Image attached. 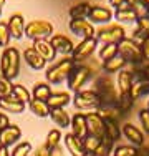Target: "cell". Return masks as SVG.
Returning <instances> with one entry per match:
<instances>
[{"label":"cell","instance_id":"7c38bea8","mask_svg":"<svg viewBox=\"0 0 149 156\" xmlns=\"http://www.w3.org/2000/svg\"><path fill=\"white\" fill-rule=\"evenodd\" d=\"M144 95H149V81L141 76V66H139L137 72L134 73V81L131 85V90H129V98L133 101H136L137 98H141Z\"/></svg>","mask_w":149,"mask_h":156},{"label":"cell","instance_id":"60d3db41","mask_svg":"<svg viewBox=\"0 0 149 156\" xmlns=\"http://www.w3.org/2000/svg\"><path fill=\"white\" fill-rule=\"evenodd\" d=\"M12 88H13L12 81L7 80V78H3L2 75H0V98H2V96L12 95Z\"/></svg>","mask_w":149,"mask_h":156},{"label":"cell","instance_id":"f1b7e54d","mask_svg":"<svg viewBox=\"0 0 149 156\" xmlns=\"http://www.w3.org/2000/svg\"><path fill=\"white\" fill-rule=\"evenodd\" d=\"M91 3H88V2H80V3H76V5H73V7H70V17L74 18V20H81V18H88L89 15V12H91Z\"/></svg>","mask_w":149,"mask_h":156},{"label":"cell","instance_id":"83f0119b","mask_svg":"<svg viewBox=\"0 0 149 156\" xmlns=\"http://www.w3.org/2000/svg\"><path fill=\"white\" fill-rule=\"evenodd\" d=\"M51 87H50V83H35V87H33V90H32V96L33 98L32 100H38V101H43V103H47L48 101V98L51 96Z\"/></svg>","mask_w":149,"mask_h":156},{"label":"cell","instance_id":"836d02e7","mask_svg":"<svg viewBox=\"0 0 149 156\" xmlns=\"http://www.w3.org/2000/svg\"><path fill=\"white\" fill-rule=\"evenodd\" d=\"M128 3H129V7L134 10V13L137 15V18L147 17V13H149V5H147L146 0H128Z\"/></svg>","mask_w":149,"mask_h":156},{"label":"cell","instance_id":"5bb4252c","mask_svg":"<svg viewBox=\"0 0 149 156\" xmlns=\"http://www.w3.org/2000/svg\"><path fill=\"white\" fill-rule=\"evenodd\" d=\"M114 13L111 9L108 7H103V5H93L91 7V12L88 15V20L91 22L93 25L95 23H101V25H108L111 20H113Z\"/></svg>","mask_w":149,"mask_h":156},{"label":"cell","instance_id":"cb8c5ba5","mask_svg":"<svg viewBox=\"0 0 149 156\" xmlns=\"http://www.w3.org/2000/svg\"><path fill=\"white\" fill-rule=\"evenodd\" d=\"M22 55H23V60L27 62V65L30 66V68H33V70H43L45 65H47V62L36 53L33 47H27Z\"/></svg>","mask_w":149,"mask_h":156},{"label":"cell","instance_id":"484cf974","mask_svg":"<svg viewBox=\"0 0 149 156\" xmlns=\"http://www.w3.org/2000/svg\"><path fill=\"white\" fill-rule=\"evenodd\" d=\"M126 66H128V63H126L124 58H121L119 55H116L114 58H111V60H106L101 63V70L104 72V75H111V73H119L121 70H124Z\"/></svg>","mask_w":149,"mask_h":156},{"label":"cell","instance_id":"6f0895ef","mask_svg":"<svg viewBox=\"0 0 149 156\" xmlns=\"http://www.w3.org/2000/svg\"><path fill=\"white\" fill-rule=\"evenodd\" d=\"M146 2H147V5H149V0H146Z\"/></svg>","mask_w":149,"mask_h":156},{"label":"cell","instance_id":"d6986e66","mask_svg":"<svg viewBox=\"0 0 149 156\" xmlns=\"http://www.w3.org/2000/svg\"><path fill=\"white\" fill-rule=\"evenodd\" d=\"M7 25H9V30H10L12 38L20 40L22 37L25 35V27H27V23H25V18H23L22 13H13V15L9 18Z\"/></svg>","mask_w":149,"mask_h":156},{"label":"cell","instance_id":"c3c4849f","mask_svg":"<svg viewBox=\"0 0 149 156\" xmlns=\"http://www.w3.org/2000/svg\"><path fill=\"white\" fill-rule=\"evenodd\" d=\"M141 76L149 81V63H143L141 65Z\"/></svg>","mask_w":149,"mask_h":156},{"label":"cell","instance_id":"4fadbf2b","mask_svg":"<svg viewBox=\"0 0 149 156\" xmlns=\"http://www.w3.org/2000/svg\"><path fill=\"white\" fill-rule=\"evenodd\" d=\"M121 135L126 136V140H129L133 143V146L139 148L146 143V136H144V131L141 128H137L136 125L133 123H124L121 126Z\"/></svg>","mask_w":149,"mask_h":156},{"label":"cell","instance_id":"44dd1931","mask_svg":"<svg viewBox=\"0 0 149 156\" xmlns=\"http://www.w3.org/2000/svg\"><path fill=\"white\" fill-rule=\"evenodd\" d=\"M32 47L35 48V51L43 58L45 62L55 60V57H57V50L53 48L50 40H35Z\"/></svg>","mask_w":149,"mask_h":156},{"label":"cell","instance_id":"ffe728a7","mask_svg":"<svg viewBox=\"0 0 149 156\" xmlns=\"http://www.w3.org/2000/svg\"><path fill=\"white\" fill-rule=\"evenodd\" d=\"M96 113H98L104 121H114V123H119L121 118L124 116V113L119 110L118 105H101L96 110Z\"/></svg>","mask_w":149,"mask_h":156},{"label":"cell","instance_id":"680465c9","mask_svg":"<svg viewBox=\"0 0 149 156\" xmlns=\"http://www.w3.org/2000/svg\"><path fill=\"white\" fill-rule=\"evenodd\" d=\"M147 18H149V13H147Z\"/></svg>","mask_w":149,"mask_h":156},{"label":"cell","instance_id":"ee69618b","mask_svg":"<svg viewBox=\"0 0 149 156\" xmlns=\"http://www.w3.org/2000/svg\"><path fill=\"white\" fill-rule=\"evenodd\" d=\"M141 55H143L144 63H149V37L141 43Z\"/></svg>","mask_w":149,"mask_h":156},{"label":"cell","instance_id":"4316f807","mask_svg":"<svg viewBox=\"0 0 149 156\" xmlns=\"http://www.w3.org/2000/svg\"><path fill=\"white\" fill-rule=\"evenodd\" d=\"M114 18L121 23H134L137 20V15L134 13V10L129 7V3L126 2L124 5H121L119 9L114 10Z\"/></svg>","mask_w":149,"mask_h":156},{"label":"cell","instance_id":"5b68a950","mask_svg":"<svg viewBox=\"0 0 149 156\" xmlns=\"http://www.w3.org/2000/svg\"><path fill=\"white\" fill-rule=\"evenodd\" d=\"M118 55L124 58L128 65H143V55H141V45L136 43L131 37H126L124 40L118 43Z\"/></svg>","mask_w":149,"mask_h":156},{"label":"cell","instance_id":"52a82bcc","mask_svg":"<svg viewBox=\"0 0 149 156\" xmlns=\"http://www.w3.org/2000/svg\"><path fill=\"white\" fill-rule=\"evenodd\" d=\"M25 37L30 40H50L53 37V25L47 20H33L25 27Z\"/></svg>","mask_w":149,"mask_h":156},{"label":"cell","instance_id":"816d5d0a","mask_svg":"<svg viewBox=\"0 0 149 156\" xmlns=\"http://www.w3.org/2000/svg\"><path fill=\"white\" fill-rule=\"evenodd\" d=\"M50 156H63V153H61V150H60V148H57V150L51 151V154H50Z\"/></svg>","mask_w":149,"mask_h":156},{"label":"cell","instance_id":"4dcf8cb0","mask_svg":"<svg viewBox=\"0 0 149 156\" xmlns=\"http://www.w3.org/2000/svg\"><path fill=\"white\" fill-rule=\"evenodd\" d=\"M28 108L35 116H40V118H47L50 116V108H48L47 103L43 101H38V100H30L28 103Z\"/></svg>","mask_w":149,"mask_h":156},{"label":"cell","instance_id":"277c9868","mask_svg":"<svg viewBox=\"0 0 149 156\" xmlns=\"http://www.w3.org/2000/svg\"><path fill=\"white\" fill-rule=\"evenodd\" d=\"M93 75H95V66L85 65V63H76L74 68H73V72L70 73L68 80H66V81H68L70 90L74 91V93L81 91V88H83L85 85L91 80Z\"/></svg>","mask_w":149,"mask_h":156},{"label":"cell","instance_id":"3957f363","mask_svg":"<svg viewBox=\"0 0 149 156\" xmlns=\"http://www.w3.org/2000/svg\"><path fill=\"white\" fill-rule=\"evenodd\" d=\"M74 65H76V63L71 60V57H65V58H61V60H58L55 65H51L50 68L45 72L47 83L58 85V83H61L63 80H68V76H70V73L73 72Z\"/></svg>","mask_w":149,"mask_h":156},{"label":"cell","instance_id":"e575fe53","mask_svg":"<svg viewBox=\"0 0 149 156\" xmlns=\"http://www.w3.org/2000/svg\"><path fill=\"white\" fill-rule=\"evenodd\" d=\"M118 55V45H114V43H106V45H103L99 48V60L106 62V60H111V58H114Z\"/></svg>","mask_w":149,"mask_h":156},{"label":"cell","instance_id":"603a6c76","mask_svg":"<svg viewBox=\"0 0 149 156\" xmlns=\"http://www.w3.org/2000/svg\"><path fill=\"white\" fill-rule=\"evenodd\" d=\"M65 146H66V150H68V153L71 156H85L86 154L83 140L76 138L73 133H68V135L65 136Z\"/></svg>","mask_w":149,"mask_h":156},{"label":"cell","instance_id":"1f68e13d","mask_svg":"<svg viewBox=\"0 0 149 156\" xmlns=\"http://www.w3.org/2000/svg\"><path fill=\"white\" fill-rule=\"evenodd\" d=\"M60 143H61V133H60V129H50L47 135V140H45V146L50 151H53L57 148H60Z\"/></svg>","mask_w":149,"mask_h":156},{"label":"cell","instance_id":"f907efd6","mask_svg":"<svg viewBox=\"0 0 149 156\" xmlns=\"http://www.w3.org/2000/svg\"><path fill=\"white\" fill-rule=\"evenodd\" d=\"M0 156H12V151H9L7 146H2V144H0Z\"/></svg>","mask_w":149,"mask_h":156},{"label":"cell","instance_id":"ac0fdd59","mask_svg":"<svg viewBox=\"0 0 149 156\" xmlns=\"http://www.w3.org/2000/svg\"><path fill=\"white\" fill-rule=\"evenodd\" d=\"M71 133L76 138L85 140L88 136V128H86V115L85 113H74L71 116V123H70Z\"/></svg>","mask_w":149,"mask_h":156},{"label":"cell","instance_id":"74e56055","mask_svg":"<svg viewBox=\"0 0 149 156\" xmlns=\"http://www.w3.org/2000/svg\"><path fill=\"white\" fill-rule=\"evenodd\" d=\"M30 153H32V144L28 141H20L13 148L12 156H30Z\"/></svg>","mask_w":149,"mask_h":156},{"label":"cell","instance_id":"d4e9b609","mask_svg":"<svg viewBox=\"0 0 149 156\" xmlns=\"http://www.w3.org/2000/svg\"><path fill=\"white\" fill-rule=\"evenodd\" d=\"M70 103H71V95L68 91H53L51 96L48 98L47 105L50 110H55V108H65Z\"/></svg>","mask_w":149,"mask_h":156},{"label":"cell","instance_id":"d6a6232c","mask_svg":"<svg viewBox=\"0 0 149 156\" xmlns=\"http://www.w3.org/2000/svg\"><path fill=\"white\" fill-rule=\"evenodd\" d=\"M12 96H15L17 100H20V101H23L25 105H28L30 100H32V93L27 90V88L23 87V85L20 83H13V88H12Z\"/></svg>","mask_w":149,"mask_h":156},{"label":"cell","instance_id":"d590c367","mask_svg":"<svg viewBox=\"0 0 149 156\" xmlns=\"http://www.w3.org/2000/svg\"><path fill=\"white\" fill-rule=\"evenodd\" d=\"M106 138H109L113 143H116L121 136V126L119 123H114V121H106V133H104Z\"/></svg>","mask_w":149,"mask_h":156},{"label":"cell","instance_id":"9c48e42d","mask_svg":"<svg viewBox=\"0 0 149 156\" xmlns=\"http://www.w3.org/2000/svg\"><path fill=\"white\" fill-rule=\"evenodd\" d=\"M96 47H98V40L96 38H83L74 47V50L71 53V60L74 63H85L96 51Z\"/></svg>","mask_w":149,"mask_h":156},{"label":"cell","instance_id":"681fc988","mask_svg":"<svg viewBox=\"0 0 149 156\" xmlns=\"http://www.w3.org/2000/svg\"><path fill=\"white\" fill-rule=\"evenodd\" d=\"M126 2H128V0H109V3L114 7V10H116V9H119L121 5H124Z\"/></svg>","mask_w":149,"mask_h":156},{"label":"cell","instance_id":"7bdbcfd3","mask_svg":"<svg viewBox=\"0 0 149 156\" xmlns=\"http://www.w3.org/2000/svg\"><path fill=\"white\" fill-rule=\"evenodd\" d=\"M136 25L143 33H146V37H149V18L147 17H141L136 20Z\"/></svg>","mask_w":149,"mask_h":156},{"label":"cell","instance_id":"9f6ffc18","mask_svg":"<svg viewBox=\"0 0 149 156\" xmlns=\"http://www.w3.org/2000/svg\"><path fill=\"white\" fill-rule=\"evenodd\" d=\"M0 15H2V7H0Z\"/></svg>","mask_w":149,"mask_h":156},{"label":"cell","instance_id":"9a60e30c","mask_svg":"<svg viewBox=\"0 0 149 156\" xmlns=\"http://www.w3.org/2000/svg\"><path fill=\"white\" fill-rule=\"evenodd\" d=\"M51 45H53V48L57 50V53L60 55H71L73 50H74V43L71 38H68L66 35H63V33H53V37L50 38Z\"/></svg>","mask_w":149,"mask_h":156},{"label":"cell","instance_id":"7402d4cb","mask_svg":"<svg viewBox=\"0 0 149 156\" xmlns=\"http://www.w3.org/2000/svg\"><path fill=\"white\" fill-rule=\"evenodd\" d=\"M25 106H27V105H25L23 101L17 100V98H15V96H12V95L2 96V98H0V110L7 111V113H15V115L23 113Z\"/></svg>","mask_w":149,"mask_h":156},{"label":"cell","instance_id":"ba28073f","mask_svg":"<svg viewBox=\"0 0 149 156\" xmlns=\"http://www.w3.org/2000/svg\"><path fill=\"white\" fill-rule=\"evenodd\" d=\"M73 105L78 110H98L101 106V98L95 90H81L74 93Z\"/></svg>","mask_w":149,"mask_h":156},{"label":"cell","instance_id":"30bf717a","mask_svg":"<svg viewBox=\"0 0 149 156\" xmlns=\"http://www.w3.org/2000/svg\"><path fill=\"white\" fill-rule=\"evenodd\" d=\"M86 128H88V135L89 136H95V138H98V140H103L104 133H106V121H104L96 111L86 113Z\"/></svg>","mask_w":149,"mask_h":156},{"label":"cell","instance_id":"db71d44e","mask_svg":"<svg viewBox=\"0 0 149 156\" xmlns=\"http://www.w3.org/2000/svg\"><path fill=\"white\" fill-rule=\"evenodd\" d=\"M147 111H149V100H147Z\"/></svg>","mask_w":149,"mask_h":156},{"label":"cell","instance_id":"8992f818","mask_svg":"<svg viewBox=\"0 0 149 156\" xmlns=\"http://www.w3.org/2000/svg\"><path fill=\"white\" fill-rule=\"evenodd\" d=\"M126 30L124 27H121V25L118 23H108V25H103V27H99L98 30H96V37L95 38L98 40V43L101 42L103 45H106V43H114V45H118L121 40L126 38Z\"/></svg>","mask_w":149,"mask_h":156},{"label":"cell","instance_id":"6da1fadb","mask_svg":"<svg viewBox=\"0 0 149 156\" xmlns=\"http://www.w3.org/2000/svg\"><path fill=\"white\" fill-rule=\"evenodd\" d=\"M20 62H22V55L15 47H7L2 51L0 57V73L3 78L7 80H15L20 73Z\"/></svg>","mask_w":149,"mask_h":156},{"label":"cell","instance_id":"f546056e","mask_svg":"<svg viewBox=\"0 0 149 156\" xmlns=\"http://www.w3.org/2000/svg\"><path fill=\"white\" fill-rule=\"evenodd\" d=\"M50 118L53 120L55 125L61 126V128H68L71 123V116L65 111V108H55L50 110Z\"/></svg>","mask_w":149,"mask_h":156},{"label":"cell","instance_id":"7a4b0ae2","mask_svg":"<svg viewBox=\"0 0 149 156\" xmlns=\"http://www.w3.org/2000/svg\"><path fill=\"white\" fill-rule=\"evenodd\" d=\"M93 90L99 95L101 105H118V100H119L118 88L114 87V81L108 75H99L96 78Z\"/></svg>","mask_w":149,"mask_h":156},{"label":"cell","instance_id":"ab89813d","mask_svg":"<svg viewBox=\"0 0 149 156\" xmlns=\"http://www.w3.org/2000/svg\"><path fill=\"white\" fill-rule=\"evenodd\" d=\"M101 143V140H98V138H95V136H86V138L83 140V144H85V151H86V153H89L91 154L93 151L96 150V148H98V144Z\"/></svg>","mask_w":149,"mask_h":156},{"label":"cell","instance_id":"bcb514c9","mask_svg":"<svg viewBox=\"0 0 149 156\" xmlns=\"http://www.w3.org/2000/svg\"><path fill=\"white\" fill-rule=\"evenodd\" d=\"M9 125H10V120H9V116H7L5 113H0V131H2L3 128H7Z\"/></svg>","mask_w":149,"mask_h":156},{"label":"cell","instance_id":"7dc6e473","mask_svg":"<svg viewBox=\"0 0 149 156\" xmlns=\"http://www.w3.org/2000/svg\"><path fill=\"white\" fill-rule=\"evenodd\" d=\"M137 156H149V144L144 143L143 146L137 148Z\"/></svg>","mask_w":149,"mask_h":156},{"label":"cell","instance_id":"f35d334b","mask_svg":"<svg viewBox=\"0 0 149 156\" xmlns=\"http://www.w3.org/2000/svg\"><path fill=\"white\" fill-rule=\"evenodd\" d=\"M113 156H137V148L123 144V146H118L116 150H114Z\"/></svg>","mask_w":149,"mask_h":156},{"label":"cell","instance_id":"8fae6325","mask_svg":"<svg viewBox=\"0 0 149 156\" xmlns=\"http://www.w3.org/2000/svg\"><path fill=\"white\" fill-rule=\"evenodd\" d=\"M68 27L74 35L81 37V38H95L96 37L95 25H93L89 20H86V18H81V20H74V18H71L70 23H68Z\"/></svg>","mask_w":149,"mask_h":156},{"label":"cell","instance_id":"b9f144b4","mask_svg":"<svg viewBox=\"0 0 149 156\" xmlns=\"http://www.w3.org/2000/svg\"><path fill=\"white\" fill-rule=\"evenodd\" d=\"M139 121H141V128H143L144 135H149V111H147V108H143L139 111Z\"/></svg>","mask_w":149,"mask_h":156},{"label":"cell","instance_id":"11a10c76","mask_svg":"<svg viewBox=\"0 0 149 156\" xmlns=\"http://www.w3.org/2000/svg\"><path fill=\"white\" fill-rule=\"evenodd\" d=\"M85 156H93V154H89V153H86V154H85Z\"/></svg>","mask_w":149,"mask_h":156},{"label":"cell","instance_id":"f5cc1de1","mask_svg":"<svg viewBox=\"0 0 149 156\" xmlns=\"http://www.w3.org/2000/svg\"><path fill=\"white\" fill-rule=\"evenodd\" d=\"M5 2H7V0H0V7H3V5H5Z\"/></svg>","mask_w":149,"mask_h":156},{"label":"cell","instance_id":"f6af8a7d","mask_svg":"<svg viewBox=\"0 0 149 156\" xmlns=\"http://www.w3.org/2000/svg\"><path fill=\"white\" fill-rule=\"evenodd\" d=\"M50 154H51V151L48 150L45 144H42V146H38L35 150V154H33V156H50Z\"/></svg>","mask_w":149,"mask_h":156},{"label":"cell","instance_id":"e0dca14e","mask_svg":"<svg viewBox=\"0 0 149 156\" xmlns=\"http://www.w3.org/2000/svg\"><path fill=\"white\" fill-rule=\"evenodd\" d=\"M22 138V129L20 126L10 123L7 128H3L2 131H0V144L2 146H12V144H15L18 140Z\"/></svg>","mask_w":149,"mask_h":156},{"label":"cell","instance_id":"8d00e7d4","mask_svg":"<svg viewBox=\"0 0 149 156\" xmlns=\"http://www.w3.org/2000/svg\"><path fill=\"white\" fill-rule=\"evenodd\" d=\"M10 38H12V35H10L7 22H0V47H2L3 50H5L7 47H10Z\"/></svg>","mask_w":149,"mask_h":156},{"label":"cell","instance_id":"2e32d148","mask_svg":"<svg viewBox=\"0 0 149 156\" xmlns=\"http://www.w3.org/2000/svg\"><path fill=\"white\" fill-rule=\"evenodd\" d=\"M133 81H134V75H133L131 70H129V66H126L124 70H121V72L118 73V76H116V88H118L119 96L129 95V90H131Z\"/></svg>","mask_w":149,"mask_h":156}]
</instances>
